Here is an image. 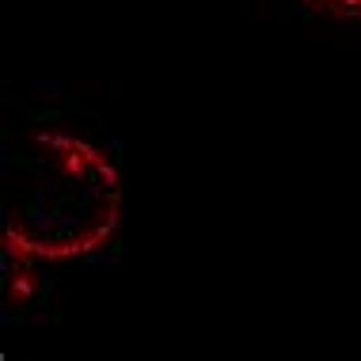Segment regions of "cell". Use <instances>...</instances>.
Returning <instances> with one entry per match:
<instances>
[{
	"instance_id": "cell-1",
	"label": "cell",
	"mask_w": 361,
	"mask_h": 361,
	"mask_svg": "<svg viewBox=\"0 0 361 361\" xmlns=\"http://www.w3.org/2000/svg\"><path fill=\"white\" fill-rule=\"evenodd\" d=\"M122 183L111 156L73 133H31L4 164V240L31 259H76L114 232Z\"/></svg>"
},
{
	"instance_id": "cell-2",
	"label": "cell",
	"mask_w": 361,
	"mask_h": 361,
	"mask_svg": "<svg viewBox=\"0 0 361 361\" xmlns=\"http://www.w3.org/2000/svg\"><path fill=\"white\" fill-rule=\"evenodd\" d=\"M324 4H331V8H335V12H346V16L361 12V0H324Z\"/></svg>"
}]
</instances>
